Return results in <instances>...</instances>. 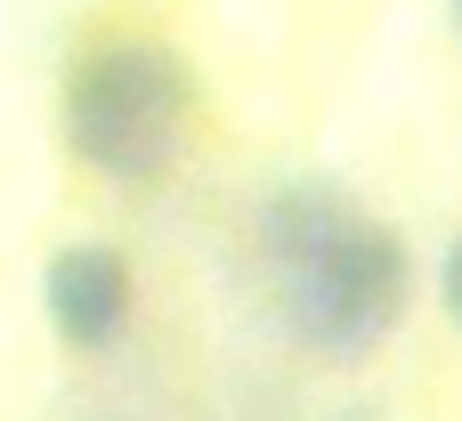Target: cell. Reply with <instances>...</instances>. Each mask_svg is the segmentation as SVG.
<instances>
[{
	"mask_svg": "<svg viewBox=\"0 0 462 421\" xmlns=\"http://www.w3.org/2000/svg\"><path fill=\"white\" fill-rule=\"evenodd\" d=\"M455 24H462V0H455Z\"/></svg>",
	"mask_w": 462,
	"mask_h": 421,
	"instance_id": "obj_6",
	"label": "cell"
},
{
	"mask_svg": "<svg viewBox=\"0 0 462 421\" xmlns=\"http://www.w3.org/2000/svg\"><path fill=\"white\" fill-rule=\"evenodd\" d=\"M333 421H390V414H382V406H365V398H357V406H341V414H333Z\"/></svg>",
	"mask_w": 462,
	"mask_h": 421,
	"instance_id": "obj_5",
	"label": "cell"
},
{
	"mask_svg": "<svg viewBox=\"0 0 462 421\" xmlns=\"http://www.w3.org/2000/svg\"><path fill=\"white\" fill-rule=\"evenodd\" d=\"M41 308H49L65 349H114L130 333V308H138L130 260L114 243H65L41 268Z\"/></svg>",
	"mask_w": 462,
	"mask_h": 421,
	"instance_id": "obj_3",
	"label": "cell"
},
{
	"mask_svg": "<svg viewBox=\"0 0 462 421\" xmlns=\"http://www.w3.org/2000/svg\"><path fill=\"white\" fill-rule=\"evenodd\" d=\"M260 260L284 333L325 365H365L414 300V260L398 227H382L325 178H292L260 203Z\"/></svg>",
	"mask_w": 462,
	"mask_h": 421,
	"instance_id": "obj_1",
	"label": "cell"
},
{
	"mask_svg": "<svg viewBox=\"0 0 462 421\" xmlns=\"http://www.w3.org/2000/svg\"><path fill=\"white\" fill-rule=\"evenodd\" d=\"M439 308L455 316V333H462V235L439 252Z\"/></svg>",
	"mask_w": 462,
	"mask_h": 421,
	"instance_id": "obj_4",
	"label": "cell"
},
{
	"mask_svg": "<svg viewBox=\"0 0 462 421\" xmlns=\"http://www.w3.org/2000/svg\"><path fill=\"white\" fill-rule=\"evenodd\" d=\"M195 130V73L154 32H97L65 65V146L122 187L162 178Z\"/></svg>",
	"mask_w": 462,
	"mask_h": 421,
	"instance_id": "obj_2",
	"label": "cell"
}]
</instances>
